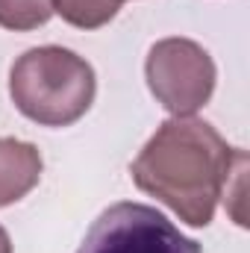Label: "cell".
I'll return each mask as SVG.
<instances>
[{"mask_svg":"<svg viewBox=\"0 0 250 253\" xmlns=\"http://www.w3.org/2000/svg\"><path fill=\"white\" fill-rule=\"evenodd\" d=\"M242 150L203 118H168L132 159V183L188 227H209Z\"/></svg>","mask_w":250,"mask_h":253,"instance_id":"obj_1","label":"cell"},{"mask_svg":"<svg viewBox=\"0 0 250 253\" xmlns=\"http://www.w3.org/2000/svg\"><path fill=\"white\" fill-rule=\"evenodd\" d=\"M94 68L68 47L44 44L21 53L9 71L15 109L39 126H71L94 103Z\"/></svg>","mask_w":250,"mask_h":253,"instance_id":"obj_2","label":"cell"},{"mask_svg":"<svg viewBox=\"0 0 250 253\" xmlns=\"http://www.w3.org/2000/svg\"><path fill=\"white\" fill-rule=\"evenodd\" d=\"M144 77L156 103L174 118H186L209 103L218 71L206 47H200L191 39L174 36L150 47Z\"/></svg>","mask_w":250,"mask_h":253,"instance_id":"obj_3","label":"cell"},{"mask_svg":"<svg viewBox=\"0 0 250 253\" xmlns=\"http://www.w3.org/2000/svg\"><path fill=\"white\" fill-rule=\"evenodd\" d=\"M77 253H203L159 209L121 200L97 215Z\"/></svg>","mask_w":250,"mask_h":253,"instance_id":"obj_4","label":"cell"},{"mask_svg":"<svg viewBox=\"0 0 250 253\" xmlns=\"http://www.w3.org/2000/svg\"><path fill=\"white\" fill-rule=\"evenodd\" d=\"M42 153L21 138H0V209L18 203L42 180Z\"/></svg>","mask_w":250,"mask_h":253,"instance_id":"obj_5","label":"cell"},{"mask_svg":"<svg viewBox=\"0 0 250 253\" xmlns=\"http://www.w3.org/2000/svg\"><path fill=\"white\" fill-rule=\"evenodd\" d=\"M124 0H53V12L77 30H100L106 27Z\"/></svg>","mask_w":250,"mask_h":253,"instance_id":"obj_6","label":"cell"},{"mask_svg":"<svg viewBox=\"0 0 250 253\" xmlns=\"http://www.w3.org/2000/svg\"><path fill=\"white\" fill-rule=\"evenodd\" d=\"M53 18V0H0V27L27 33Z\"/></svg>","mask_w":250,"mask_h":253,"instance_id":"obj_7","label":"cell"},{"mask_svg":"<svg viewBox=\"0 0 250 253\" xmlns=\"http://www.w3.org/2000/svg\"><path fill=\"white\" fill-rule=\"evenodd\" d=\"M0 253H12V239L3 227H0Z\"/></svg>","mask_w":250,"mask_h":253,"instance_id":"obj_8","label":"cell"}]
</instances>
